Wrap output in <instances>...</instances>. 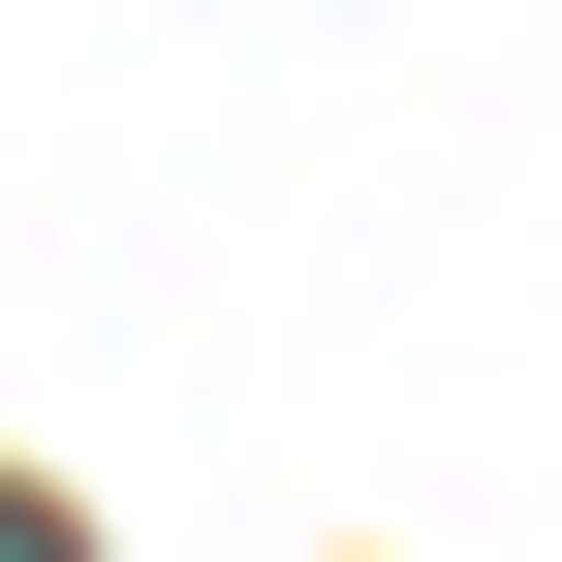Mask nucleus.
<instances>
[{"label": "nucleus", "mask_w": 562, "mask_h": 562, "mask_svg": "<svg viewBox=\"0 0 562 562\" xmlns=\"http://www.w3.org/2000/svg\"><path fill=\"white\" fill-rule=\"evenodd\" d=\"M0 562H94V531H63V501H32V469H0Z\"/></svg>", "instance_id": "nucleus-1"}]
</instances>
